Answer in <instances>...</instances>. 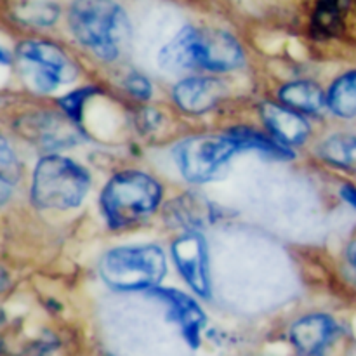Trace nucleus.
I'll list each match as a JSON object with an SVG mask.
<instances>
[{"instance_id": "nucleus-1", "label": "nucleus", "mask_w": 356, "mask_h": 356, "mask_svg": "<svg viewBox=\"0 0 356 356\" xmlns=\"http://www.w3.org/2000/svg\"><path fill=\"white\" fill-rule=\"evenodd\" d=\"M160 70L167 73L235 72L245 63L238 38L218 26L188 23L160 49L156 58Z\"/></svg>"}, {"instance_id": "nucleus-2", "label": "nucleus", "mask_w": 356, "mask_h": 356, "mask_svg": "<svg viewBox=\"0 0 356 356\" xmlns=\"http://www.w3.org/2000/svg\"><path fill=\"white\" fill-rule=\"evenodd\" d=\"M70 37L104 63H113L132 40V16L125 0H65Z\"/></svg>"}, {"instance_id": "nucleus-3", "label": "nucleus", "mask_w": 356, "mask_h": 356, "mask_svg": "<svg viewBox=\"0 0 356 356\" xmlns=\"http://www.w3.org/2000/svg\"><path fill=\"white\" fill-rule=\"evenodd\" d=\"M14 66L21 86L31 94L47 96L79 79V63L68 49L44 35H26L13 49Z\"/></svg>"}, {"instance_id": "nucleus-4", "label": "nucleus", "mask_w": 356, "mask_h": 356, "mask_svg": "<svg viewBox=\"0 0 356 356\" xmlns=\"http://www.w3.org/2000/svg\"><path fill=\"white\" fill-rule=\"evenodd\" d=\"M162 200L163 188L155 176L139 169H124L104 184L99 207L111 229H125L155 214Z\"/></svg>"}, {"instance_id": "nucleus-5", "label": "nucleus", "mask_w": 356, "mask_h": 356, "mask_svg": "<svg viewBox=\"0 0 356 356\" xmlns=\"http://www.w3.org/2000/svg\"><path fill=\"white\" fill-rule=\"evenodd\" d=\"M90 190V174L68 156L47 153L31 170L30 200L40 211H72Z\"/></svg>"}, {"instance_id": "nucleus-6", "label": "nucleus", "mask_w": 356, "mask_h": 356, "mask_svg": "<svg viewBox=\"0 0 356 356\" xmlns=\"http://www.w3.org/2000/svg\"><path fill=\"white\" fill-rule=\"evenodd\" d=\"M99 275L115 291L152 292L167 275L165 252L155 243L115 247L101 257Z\"/></svg>"}, {"instance_id": "nucleus-7", "label": "nucleus", "mask_w": 356, "mask_h": 356, "mask_svg": "<svg viewBox=\"0 0 356 356\" xmlns=\"http://www.w3.org/2000/svg\"><path fill=\"white\" fill-rule=\"evenodd\" d=\"M236 153H240V146L228 132L197 134L177 143L174 160L184 179L205 184L225 176Z\"/></svg>"}, {"instance_id": "nucleus-8", "label": "nucleus", "mask_w": 356, "mask_h": 356, "mask_svg": "<svg viewBox=\"0 0 356 356\" xmlns=\"http://www.w3.org/2000/svg\"><path fill=\"white\" fill-rule=\"evenodd\" d=\"M16 131L21 138L49 153L72 148L86 139L82 125L66 117L63 111H33L21 115L16 120Z\"/></svg>"}, {"instance_id": "nucleus-9", "label": "nucleus", "mask_w": 356, "mask_h": 356, "mask_svg": "<svg viewBox=\"0 0 356 356\" xmlns=\"http://www.w3.org/2000/svg\"><path fill=\"white\" fill-rule=\"evenodd\" d=\"M289 339L301 356H329L344 339V330L332 316L312 313L292 323Z\"/></svg>"}, {"instance_id": "nucleus-10", "label": "nucleus", "mask_w": 356, "mask_h": 356, "mask_svg": "<svg viewBox=\"0 0 356 356\" xmlns=\"http://www.w3.org/2000/svg\"><path fill=\"white\" fill-rule=\"evenodd\" d=\"M172 259L183 280L202 298H211L209 277V250L198 232H184L172 243Z\"/></svg>"}, {"instance_id": "nucleus-11", "label": "nucleus", "mask_w": 356, "mask_h": 356, "mask_svg": "<svg viewBox=\"0 0 356 356\" xmlns=\"http://www.w3.org/2000/svg\"><path fill=\"white\" fill-rule=\"evenodd\" d=\"M228 87L214 75H188L172 87V101L183 113L200 117L222 103Z\"/></svg>"}, {"instance_id": "nucleus-12", "label": "nucleus", "mask_w": 356, "mask_h": 356, "mask_svg": "<svg viewBox=\"0 0 356 356\" xmlns=\"http://www.w3.org/2000/svg\"><path fill=\"white\" fill-rule=\"evenodd\" d=\"M155 299H159L169 312V318L179 327L181 336L184 337L191 348H198L202 343V332L207 323L204 312L193 298L176 289H153L149 292Z\"/></svg>"}, {"instance_id": "nucleus-13", "label": "nucleus", "mask_w": 356, "mask_h": 356, "mask_svg": "<svg viewBox=\"0 0 356 356\" xmlns=\"http://www.w3.org/2000/svg\"><path fill=\"white\" fill-rule=\"evenodd\" d=\"M259 115L266 131L289 148L294 149L296 146L305 145L309 139L312 125L305 115L285 106L280 101H263Z\"/></svg>"}, {"instance_id": "nucleus-14", "label": "nucleus", "mask_w": 356, "mask_h": 356, "mask_svg": "<svg viewBox=\"0 0 356 356\" xmlns=\"http://www.w3.org/2000/svg\"><path fill=\"white\" fill-rule=\"evenodd\" d=\"M9 19L33 33L51 30L65 19V2L61 0H13Z\"/></svg>"}, {"instance_id": "nucleus-15", "label": "nucleus", "mask_w": 356, "mask_h": 356, "mask_svg": "<svg viewBox=\"0 0 356 356\" xmlns=\"http://www.w3.org/2000/svg\"><path fill=\"white\" fill-rule=\"evenodd\" d=\"M355 0H315L309 10V31L315 38H334L346 28Z\"/></svg>"}, {"instance_id": "nucleus-16", "label": "nucleus", "mask_w": 356, "mask_h": 356, "mask_svg": "<svg viewBox=\"0 0 356 356\" xmlns=\"http://www.w3.org/2000/svg\"><path fill=\"white\" fill-rule=\"evenodd\" d=\"M278 99L302 115H318L327 108V94L312 80H292L284 83L278 89Z\"/></svg>"}, {"instance_id": "nucleus-17", "label": "nucleus", "mask_w": 356, "mask_h": 356, "mask_svg": "<svg viewBox=\"0 0 356 356\" xmlns=\"http://www.w3.org/2000/svg\"><path fill=\"white\" fill-rule=\"evenodd\" d=\"M240 146V152L249 149V152H256L259 155L266 156V159L273 160H289L294 156V149L289 146L282 145L278 139H275L270 132H263L256 127H247V125H236L228 131Z\"/></svg>"}, {"instance_id": "nucleus-18", "label": "nucleus", "mask_w": 356, "mask_h": 356, "mask_svg": "<svg viewBox=\"0 0 356 356\" xmlns=\"http://www.w3.org/2000/svg\"><path fill=\"white\" fill-rule=\"evenodd\" d=\"M327 108L337 118L350 120L356 117V70L343 73L330 83Z\"/></svg>"}, {"instance_id": "nucleus-19", "label": "nucleus", "mask_w": 356, "mask_h": 356, "mask_svg": "<svg viewBox=\"0 0 356 356\" xmlns=\"http://www.w3.org/2000/svg\"><path fill=\"white\" fill-rule=\"evenodd\" d=\"M320 159L343 170L356 172V136L332 134L318 146Z\"/></svg>"}, {"instance_id": "nucleus-20", "label": "nucleus", "mask_w": 356, "mask_h": 356, "mask_svg": "<svg viewBox=\"0 0 356 356\" xmlns=\"http://www.w3.org/2000/svg\"><path fill=\"white\" fill-rule=\"evenodd\" d=\"M97 94H99V87L97 86H82L70 90V92L63 94L61 97H58L56 104H58L59 111H63L66 117L82 125L83 108H86V104L89 103L94 96H97Z\"/></svg>"}, {"instance_id": "nucleus-21", "label": "nucleus", "mask_w": 356, "mask_h": 356, "mask_svg": "<svg viewBox=\"0 0 356 356\" xmlns=\"http://www.w3.org/2000/svg\"><path fill=\"white\" fill-rule=\"evenodd\" d=\"M122 87L132 99L139 103H146L153 96V83L149 82L148 76L139 72H129L122 80Z\"/></svg>"}, {"instance_id": "nucleus-22", "label": "nucleus", "mask_w": 356, "mask_h": 356, "mask_svg": "<svg viewBox=\"0 0 356 356\" xmlns=\"http://www.w3.org/2000/svg\"><path fill=\"white\" fill-rule=\"evenodd\" d=\"M17 167V155L14 149L13 143L7 139V136L0 131V172L10 176L14 169Z\"/></svg>"}, {"instance_id": "nucleus-23", "label": "nucleus", "mask_w": 356, "mask_h": 356, "mask_svg": "<svg viewBox=\"0 0 356 356\" xmlns=\"http://www.w3.org/2000/svg\"><path fill=\"white\" fill-rule=\"evenodd\" d=\"M14 195V183L10 176L0 172V205L7 204Z\"/></svg>"}, {"instance_id": "nucleus-24", "label": "nucleus", "mask_w": 356, "mask_h": 356, "mask_svg": "<svg viewBox=\"0 0 356 356\" xmlns=\"http://www.w3.org/2000/svg\"><path fill=\"white\" fill-rule=\"evenodd\" d=\"M341 197H343L344 202L351 205V207L356 209V188L351 186V184H343L341 186Z\"/></svg>"}, {"instance_id": "nucleus-25", "label": "nucleus", "mask_w": 356, "mask_h": 356, "mask_svg": "<svg viewBox=\"0 0 356 356\" xmlns=\"http://www.w3.org/2000/svg\"><path fill=\"white\" fill-rule=\"evenodd\" d=\"M0 66L2 68L14 66V52H10V49H7L3 44H0Z\"/></svg>"}, {"instance_id": "nucleus-26", "label": "nucleus", "mask_w": 356, "mask_h": 356, "mask_svg": "<svg viewBox=\"0 0 356 356\" xmlns=\"http://www.w3.org/2000/svg\"><path fill=\"white\" fill-rule=\"evenodd\" d=\"M346 263L356 275V238L351 240L350 245L346 247Z\"/></svg>"}, {"instance_id": "nucleus-27", "label": "nucleus", "mask_w": 356, "mask_h": 356, "mask_svg": "<svg viewBox=\"0 0 356 356\" xmlns=\"http://www.w3.org/2000/svg\"><path fill=\"white\" fill-rule=\"evenodd\" d=\"M0 104H2V97H0Z\"/></svg>"}]
</instances>
